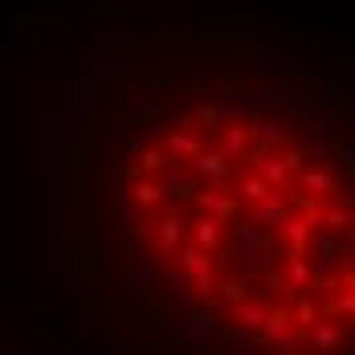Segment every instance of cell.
<instances>
[{
    "mask_svg": "<svg viewBox=\"0 0 355 355\" xmlns=\"http://www.w3.org/2000/svg\"><path fill=\"white\" fill-rule=\"evenodd\" d=\"M196 241H200V245H209V249L220 245V220H216V216L196 220Z\"/></svg>",
    "mask_w": 355,
    "mask_h": 355,
    "instance_id": "6da1fadb",
    "label": "cell"
},
{
    "mask_svg": "<svg viewBox=\"0 0 355 355\" xmlns=\"http://www.w3.org/2000/svg\"><path fill=\"white\" fill-rule=\"evenodd\" d=\"M302 184H306L311 192H319V196L335 192V176H331L327 168H315V172H306V176H302Z\"/></svg>",
    "mask_w": 355,
    "mask_h": 355,
    "instance_id": "7a4b0ae2",
    "label": "cell"
},
{
    "mask_svg": "<svg viewBox=\"0 0 355 355\" xmlns=\"http://www.w3.org/2000/svg\"><path fill=\"white\" fill-rule=\"evenodd\" d=\"M270 192H274V188H270V184H266L261 176H245V180H241V196H249L253 205H261Z\"/></svg>",
    "mask_w": 355,
    "mask_h": 355,
    "instance_id": "3957f363",
    "label": "cell"
},
{
    "mask_svg": "<svg viewBox=\"0 0 355 355\" xmlns=\"http://www.w3.org/2000/svg\"><path fill=\"white\" fill-rule=\"evenodd\" d=\"M135 200H139V205H159V200H164V188L151 184V180H143V184H135Z\"/></svg>",
    "mask_w": 355,
    "mask_h": 355,
    "instance_id": "277c9868",
    "label": "cell"
},
{
    "mask_svg": "<svg viewBox=\"0 0 355 355\" xmlns=\"http://www.w3.org/2000/svg\"><path fill=\"white\" fill-rule=\"evenodd\" d=\"M335 343H339V327H335V322H322L319 331H315V347L327 352V347H335Z\"/></svg>",
    "mask_w": 355,
    "mask_h": 355,
    "instance_id": "5b68a950",
    "label": "cell"
},
{
    "mask_svg": "<svg viewBox=\"0 0 355 355\" xmlns=\"http://www.w3.org/2000/svg\"><path fill=\"white\" fill-rule=\"evenodd\" d=\"M237 319H245V327H261L266 311H261V302H253V306H241V311H237Z\"/></svg>",
    "mask_w": 355,
    "mask_h": 355,
    "instance_id": "8992f818",
    "label": "cell"
},
{
    "mask_svg": "<svg viewBox=\"0 0 355 355\" xmlns=\"http://www.w3.org/2000/svg\"><path fill=\"white\" fill-rule=\"evenodd\" d=\"M298 322H306V327L315 322V306L311 302H298Z\"/></svg>",
    "mask_w": 355,
    "mask_h": 355,
    "instance_id": "52a82bcc",
    "label": "cell"
}]
</instances>
